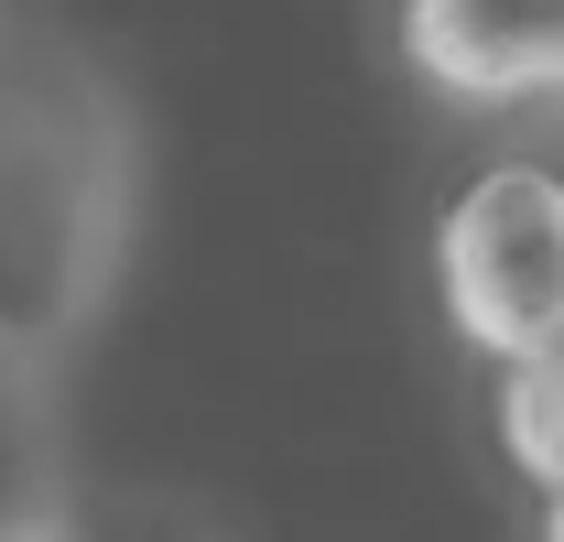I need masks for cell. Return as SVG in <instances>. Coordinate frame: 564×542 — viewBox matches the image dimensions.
<instances>
[{
    "label": "cell",
    "instance_id": "5",
    "mask_svg": "<svg viewBox=\"0 0 564 542\" xmlns=\"http://www.w3.org/2000/svg\"><path fill=\"white\" fill-rule=\"evenodd\" d=\"M554 532H564V521H554Z\"/></svg>",
    "mask_w": 564,
    "mask_h": 542
},
{
    "label": "cell",
    "instance_id": "4",
    "mask_svg": "<svg viewBox=\"0 0 564 542\" xmlns=\"http://www.w3.org/2000/svg\"><path fill=\"white\" fill-rule=\"evenodd\" d=\"M44 358L0 347V532H55L66 467H55V423H44Z\"/></svg>",
    "mask_w": 564,
    "mask_h": 542
},
{
    "label": "cell",
    "instance_id": "3",
    "mask_svg": "<svg viewBox=\"0 0 564 542\" xmlns=\"http://www.w3.org/2000/svg\"><path fill=\"white\" fill-rule=\"evenodd\" d=\"M413 55L445 87H564V0H413Z\"/></svg>",
    "mask_w": 564,
    "mask_h": 542
},
{
    "label": "cell",
    "instance_id": "2",
    "mask_svg": "<svg viewBox=\"0 0 564 542\" xmlns=\"http://www.w3.org/2000/svg\"><path fill=\"white\" fill-rule=\"evenodd\" d=\"M434 271H445V304H456L467 347H489V358L564 347V174L489 163L445 206Z\"/></svg>",
    "mask_w": 564,
    "mask_h": 542
},
{
    "label": "cell",
    "instance_id": "1",
    "mask_svg": "<svg viewBox=\"0 0 564 542\" xmlns=\"http://www.w3.org/2000/svg\"><path fill=\"white\" fill-rule=\"evenodd\" d=\"M141 152L120 87L66 33L0 22V347L55 358L109 304Z\"/></svg>",
    "mask_w": 564,
    "mask_h": 542
}]
</instances>
